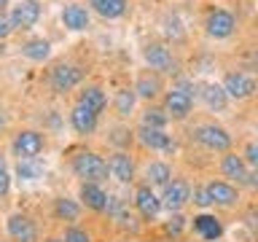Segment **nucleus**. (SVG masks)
<instances>
[{"label":"nucleus","instance_id":"f257e3e1","mask_svg":"<svg viewBox=\"0 0 258 242\" xmlns=\"http://www.w3.org/2000/svg\"><path fill=\"white\" fill-rule=\"evenodd\" d=\"M73 172L78 177H84V183H100L108 177V164L102 161V156H97L94 151H84L78 156H73Z\"/></svg>","mask_w":258,"mask_h":242},{"label":"nucleus","instance_id":"f03ea898","mask_svg":"<svg viewBox=\"0 0 258 242\" xmlns=\"http://www.w3.org/2000/svg\"><path fill=\"white\" fill-rule=\"evenodd\" d=\"M197 143H202L207 151H229L231 135L218 124H202L197 129Z\"/></svg>","mask_w":258,"mask_h":242},{"label":"nucleus","instance_id":"7ed1b4c3","mask_svg":"<svg viewBox=\"0 0 258 242\" xmlns=\"http://www.w3.org/2000/svg\"><path fill=\"white\" fill-rule=\"evenodd\" d=\"M81 78H84V70L78 68V65H56V68L51 70V89L54 92H59V94H64V92H70L73 86H78L81 84Z\"/></svg>","mask_w":258,"mask_h":242},{"label":"nucleus","instance_id":"20e7f679","mask_svg":"<svg viewBox=\"0 0 258 242\" xmlns=\"http://www.w3.org/2000/svg\"><path fill=\"white\" fill-rule=\"evenodd\" d=\"M43 151V135L32 132V129H22L14 137V153L19 159H38V153Z\"/></svg>","mask_w":258,"mask_h":242},{"label":"nucleus","instance_id":"39448f33","mask_svg":"<svg viewBox=\"0 0 258 242\" xmlns=\"http://www.w3.org/2000/svg\"><path fill=\"white\" fill-rule=\"evenodd\" d=\"M38 19H40V3L38 0H19V3L11 8L14 30H30Z\"/></svg>","mask_w":258,"mask_h":242},{"label":"nucleus","instance_id":"423d86ee","mask_svg":"<svg viewBox=\"0 0 258 242\" xmlns=\"http://www.w3.org/2000/svg\"><path fill=\"white\" fill-rule=\"evenodd\" d=\"M188 199H191V186L185 180H169L164 186V194H161V205H164L169 213H177Z\"/></svg>","mask_w":258,"mask_h":242},{"label":"nucleus","instance_id":"0eeeda50","mask_svg":"<svg viewBox=\"0 0 258 242\" xmlns=\"http://www.w3.org/2000/svg\"><path fill=\"white\" fill-rule=\"evenodd\" d=\"M145 62L151 65V70H161V73H175L177 62L172 59L169 48L164 43H148L145 46Z\"/></svg>","mask_w":258,"mask_h":242},{"label":"nucleus","instance_id":"6e6552de","mask_svg":"<svg viewBox=\"0 0 258 242\" xmlns=\"http://www.w3.org/2000/svg\"><path fill=\"white\" fill-rule=\"evenodd\" d=\"M223 92L234 100H247L250 94H255V81L245 73H229L223 81Z\"/></svg>","mask_w":258,"mask_h":242},{"label":"nucleus","instance_id":"1a4fd4ad","mask_svg":"<svg viewBox=\"0 0 258 242\" xmlns=\"http://www.w3.org/2000/svg\"><path fill=\"white\" fill-rule=\"evenodd\" d=\"M191 92H183V89H172L167 97H164V110H167V116H172V118H185L191 113Z\"/></svg>","mask_w":258,"mask_h":242},{"label":"nucleus","instance_id":"9d476101","mask_svg":"<svg viewBox=\"0 0 258 242\" xmlns=\"http://www.w3.org/2000/svg\"><path fill=\"white\" fill-rule=\"evenodd\" d=\"M137 137L145 148H153V151H175V143L172 137L164 135V129H153V127H140L137 129Z\"/></svg>","mask_w":258,"mask_h":242},{"label":"nucleus","instance_id":"9b49d317","mask_svg":"<svg viewBox=\"0 0 258 242\" xmlns=\"http://www.w3.org/2000/svg\"><path fill=\"white\" fill-rule=\"evenodd\" d=\"M8 234L16 242H38V229L27 215H11L8 218Z\"/></svg>","mask_w":258,"mask_h":242},{"label":"nucleus","instance_id":"f8f14e48","mask_svg":"<svg viewBox=\"0 0 258 242\" xmlns=\"http://www.w3.org/2000/svg\"><path fill=\"white\" fill-rule=\"evenodd\" d=\"M135 207L140 210L143 218H156L159 210H161V199L156 197V194L151 191V186H140V189L135 191Z\"/></svg>","mask_w":258,"mask_h":242},{"label":"nucleus","instance_id":"ddd939ff","mask_svg":"<svg viewBox=\"0 0 258 242\" xmlns=\"http://www.w3.org/2000/svg\"><path fill=\"white\" fill-rule=\"evenodd\" d=\"M108 169L118 183H132L135 180V161L129 159V153H121V151L113 153L110 161H108Z\"/></svg>","mask_w":258,"mask_h":242},{"label":"nucleus","instance_id":"4468645a","mask_svg":"<svg viewBox=\"0 0 258 242\" xmlns=\"http://www.w3.org/2000/svg\"><path fill=\"white\" fill-rule=\"evenodd\" d=\"M70 124H73V129H76L78 135H92L94 127H97V113L78 102L76 108H73V113H70Z\"/></svg>","mask_w":258,"mask_h":242},{"label":"nucleus","instance_id":"2eb2a0df","mask_svg":"<svg viewBox=\"0 0 258 242\" xmlns=\"http://www.w3.org/2000/svg\"><path fill=\"white\" fill-rule=\"evenodd\" d=\"M207 32L213 38H229L231 32H234V16L229 11H213L207 16Z\"/></svg>","mask_w":258,"mask_h":242},{"label":"nucleus","instance_id":"dca6fc26","mask_svg":"<svg viewBox=\"0 0 258 242\" xmlns=\"http://www.w3.org/2000/svg\"><path fill=\"white\" fill-rule=\"evenodd\" d=\"M194 231H197L202 239H207V242H215V239L223 234V226H221V221H218L215 215H207V213H202V215H197V218H194Z\"/></svg>","mask_w":258,"mask_h":242},{"label":"nucleus","instance_id":"f3484780","mask_svg":"<svg viewBox=\"0 0 258 242\" xmlns=\"http://www.w3.org/2000/svg\"><path fill=\"white\" fill-rule=\"evenodd\" d=\"M62 22H64V27L68 30H86L89 27V11L84 6H78V3H68L62 8Z\"/></svg>","mask_w":258,"mask_h":242},{"label":"nucleus","instance_id":"a211bd4d","mask_svg":"<svg viewBox=\"0 0 258 242\" xmlns=\"http://www.w3.org/2000/svg\"><path fill=\"white\" fill-rule=\"evenodd\" d=\"M207 194H210V199H213V205H223V207H231L234 202H237V189L229 183H223V180H213V183H207L205 186Z\"/></svg>","mask_w":258,"mask_h":242},{"label":"nucleus","instance_id":"6ab92c4d","mask_svg":"<svg viewBox=\"0 0 258 242\" xmlns=\"http://www.w3.org/2000/svg\"><path fill=\"white\" fill-rule=\"evenodd\" d=\"M221 169L226 177H231V180L237 183H247V167H245V156H237V153H226L223 161H221Z\"/></svg>","mask_w":258,"mask_h":242},{"label":"nucleus","instance_id":"aec40b11","mask_svg":"<svg viewBox=\"0 0 258 242\" xmlns=\"http://www.w3.org/2000/svg\"><path fill=\"white\" fill-rule=\"evenodd\" d=\"M137 97H143V100H153L159 92H161V78L156 76L153 70H145L140 73V78H137V86H135Z\"/></svg>","mask_w":258,"mask_h":242},{"label":"nucleus","instance_id":"412c9836","mask_svg":"<svg viewBox=\"0 0 258 242\" xmlns=\"http://www.w3.org/2000/svg\"><path fill=\"white\" fill-rule=\"evenodd\" d=\"M81 199L92 210H108V194H105L97 183H84L81 186Z\"/></svg>","mask_w":258,"mask_h":242},{"label":"nucleus","instance_id":"4be33fe9","mask_svg":"<svg viewBox=\"0 0 258 242\" xmlns=\"http://www.w3.org/2000/svg\"><path fill=\"white\" fill-rule=\"evenodd\" d=\"M202 100H205V105L210 110H223L226 108V100H229V94L223 92V86L218 84H202Z\"/></svg>","mask_w":258,"mask_h":242},{"label":"nucleus","instance_id":"5701e85b","mask_svg":"<svg viewBox=\"0 0 258 242\" xmlns=\"http://www.w3.org/2000/svg\"><path fill=\"white\" fill-rule=\"evenodd\" d=\"M89 6L105 19H118L126 11V0H89Z\"/></svg>","mask_w":258,"mask_h":242},{"label":"nucleus","instance_id":"b1692460","mask_svg":"<svg viewBox=\"0 0 258 242\" xmlns=\"http://www.w3.org/2000/svg\"><path fill=\"white\" fill-rule=\"evenodd\" d=\"M22 54L32 62H46L48 54H51V46H48V40H43V38H32L22 46Z\"/></svg>","mask_w":258,"mask_h":242},{"label":"nucleus","instance_id":"393cba45","mask_svg":"<svg viewBox=\"0 0 258 242\" xmlns=\"http://www.w3.org/2000/svg\"><path fill=\"white\" fill-rule=\"evenodd\" d=\"M81 105H86V108H92L94 113H102L105 102H108V97H105V92L100 86H86L84 92H81Z\"/></svg>","mask_w":258,"mask_h":242},{"label":"nucleus","instance_id":"a878e982","mask_svg":"<svg viewBox=\"0 0 258 242\" xmlns=\"http://www.w3.org/2000/svg\"><path fill=\"white\" fill-rule=\"evenodd\" d=\"M16 175H19L22 180H38V177L43 175V161L40 159H19Z\"/></svg>","mask_w":258,"mask_h":242},{"label":"nucleus","instance_id":"bb28decb","mask_svg":"<svg viewBox=\"0 0 258 242\" xmlns=\"http://www.w3.org/2000/svg\"><path fill=\"white\" fill-rule=\"evenodd\" d=\"M145 175H148L151 186H167L169 177H172V169H169V164H164V161H153V164H148V169H145Z\"/></svg>","mask_w":258,"mask_h":242},{"label":"nucleus","instance_id":"cd10ccee","mask_svg":"<svg viewBox=\"0 0 258 242\" xmlns=\"http://www.w3.org/2000/svg\"><path fill=\"white\" fill-rule=\"evenodd\" d=\"M135 97H137L135 89H121V92L116 94V110H118V116H129V113H132Z\"/></svg>","mask_w":258,"mask_h":242},{"label":"nucleus","instance_id":"c85d7f7f","mask_svg":"<svg viewBox=\"0 0 258 242\" xmlns=\"http://www.w3.org/2000/svg\"><path fill=\"white\" fill-rule=\"evenodd\" d=\"M167 110H161V108H148L143 113V124L145 127H153V129H164V124H167Z\"/></svg>","mask_w":258,"mask_h":242},{"label":"nucleus","instance_id":"c756f323","mask_svg":"<svg viewBox=\"0 0 258 242\" xmlns=\"http://www.w3.org/2000/svg\"><path fill=\"white\" fill-rule=\"evenodd\" d=\"M54 210H56V215H59V218H64V221H76L78 213H81L76 202H73V199H64V197H62V199H56Z\"/></svg>","mask_w":258,"mask_h":242},{"label":"nucleus","instance_id":"7c9ffc66","mask_svg":"<svg viewBox=\"0 0 258 242\" xmlns=\"http://www.w3.org/2000/svg\"><path fill=\"white\" fill-rule=\"evenodd\" d=\"M62 239H64V242H92V239H89V234L81 231V229H68Z\"/></svg>","mask_w":258,"mask_h":242},{"label":"nucleus","instance_id":"2f4dec72","mask_svg":"<svg viewBox=\"0 0 258 242\" xmlns=\"http://www.w3.org/2000/svg\"><path fill=\"white\" fill-rule=\"evenodd\" d=\"M14 32V22H11V16H6V14H0V40L8 38Z\"/></svg>","mask_w":258,"mask_h":242},{"label":"nucleus","instance_id":"473e14b6","mask_svg":"<svg viewBox=\"0 0 258 242\" xmlns=\"http://www.w3.org/2000/svg\"><path fill=\"white\" fill-rule=\"evenodd\" d=\"M245 161L258 169V143H250L247 148H245Z\"/></svg>","mask_w":258,"mask_h":242},{"label":"nucleus","instance_id":"72a5a7b5","mask_svg":"<svg viewBox=\"0 0 258 242\" xmlns=\"http://www.w3.org/2000/svg\"><path fill=\"white\" fill-rule=\"evenodd\" d=\"M194 202H197L199 207H210V205H213V199H210L207 189H197V191H194Z\"/></svg>","mask_w":258,"mask_h":242},{"label":"nucleus","instance_id":"f704fd0d","mask_svg":"<svg viewBox=\"0 0 258 242\" xmlns=\"http://www.w3.org/2000/svg\"><path fill=\"white\" fill-rule=\"evenodd\" d=\"M164 24H167V35H172V38H183V30H180V22H177V19H175V16H172V19H167Z\"/></svg>","mask_w":258,"mask_h":242},{"label":"nucleus","instance_id":"c9c22d12","mask_svg":"<svg viewBox=\"0 0 258 242\" xmlns=\"http://www.w3.org/2000/svg\"><path fill=\"white\" fill-rule=\"evenodd\" d=\"M8 189H11V177H8V169H0V197H6Z\"/></svg>","mask_w":258,"mask_h":242},{"label":"nucleus","instance_id":"e433bc0d","mask_svg":"<svg viewBox=\"0 0 258 242\" xmlns=\"http://www.w3.org/2000/svg\"><path fill=\"white\" fill-rule=\"evenodd\" d=\"M180 229H183V218H180V215L169 218V223H167V231H169V234H180Z\"/></svg>","mask_w":258,"mask_h":242},{"label":"nucleus","instance_id":"4c0bfd02","mask_svg":"<svg viewBox=\"0 0 258 242\" xmlns=\"http://www.w3.org/2000/svg\"><path fill=\"white\" fill-rule=\"evenodd\" d=\"M247 183L253 186V189H258V169H253V175H247Z\"/></svg>","mask_w":258,"mask_h":242},{"label":"nucleus","instance_id":"58836bf2","mask_svg":"<svg viewBox=\"0 0 258 242\" xmlns=\"http://www.w3.org/2000/svg\"><path fill=\"white\" fill-rule=\"evenodd\" d=\"M6 6H8V0H0V14H6Z\"/></svg>","mask_w":258,"mask_h":242},{"label":"nucleus","instance_id":"ea45409f","mask_svg":"<svg viewBox=\"0 0 258 242\" xmlns=\"http://www.w3.org/2000/svg\"><path fill=\"white\" fill-rule=\"evenodd\" d=\"M253 65L258 68V48H253Z\"/></svg>","mask_w":258,"mask_h":242},{"label":"nucleus","instance_id":"a19ab883","mask_svg":"<svg viewBox=\"0 0 258 242\" xmlns=\"http://www.w3.org/2000/svg\"><path fill=\"white\" fill-rule=\"evenodd\" d=\"M0 169H6V159L3 156H0Z\"/></svg>","mask_w":258,"mask_h":242},{"label":"nucleus","instance_id":"79ce46f5","mask_svg":"<svg viewBox=\"0 0 258 242\" xmlns=\"http://www.w3.org/2000/svg\"><path fill=\"white\" fill-rule=\"evenodd\" d=\"M46 242H64V239H54V237H51V239H46Z\"/></svg>","mask_w":258,"mask_h":242},{"label":"nucleus","instance_id":"37998d69","mask_svg":"<svg viewBox=\"0 0 258 242\" xmlns=\"http://www.w3.org/2000/svg\"><path fill=\"white\" fill-rule=\"evenodd\" d=\"M0 54H3V43H0Z\"/></svg>","mask_w":258,"mask_h":242},{"label":"nucleus","instance_id":"c03bdc74","mask_svg":"<svg viewBox=\"0 0 258 242\" xmlns=\"http://www.w3.org/2000/svg\"><path fill=\"white\" fill-rule=\"evenodd\" d=\"M0 127H3V118H0Z\"/></svg>","mask_w":258,"mask_h":242}]
</instances>
